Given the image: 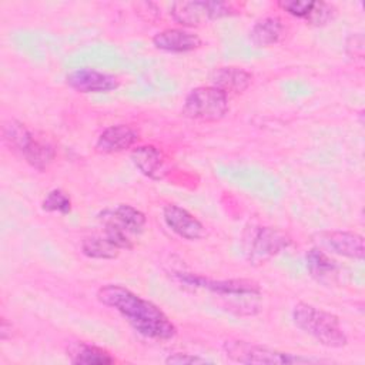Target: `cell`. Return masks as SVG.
<instances>
[{
	"label": "cell",
	"instance_id": "obj_1",
	"mask_svg": "<svg viewBox=\"0 0 365 365\" xmlns=\"http://www.w3.org/2000/svg\"><path fill=\"white\" fill-rule=\"evenodd\" d=\"M97 299L117 311L140 335L168 341L177 335L173 321L151 301L141 298L128 288L118 284H107L98 288Z\"/></svg>",
	"mask_w": 365,
	"mask_h": 365
},
{
	"label": "cell",
	"instance_id": "obj_2",
	"mask_svg": "<svg viewBox=\"0 0 365 365\" xmlns=\"http://www.w3.org/2000/svg\"><path fill=\"white\" fill-rule=\"evenodd\" d=\"M292 321L297 328L311 335L324 346L342 348L348 344L338 317L311 304L298 302L292 309Z\"/></svg>",
	"mask_w": 365,
	"mask_h": 365
},
{
	"label": "cell",
	"instance_id": "obj_3",
	"mask_svg": "<svg viewBox=\"0 0 365 365\" xmlns=\"http://www.w3.org/2000/svg\"><path fill=\"white\" fill-rule=\"evenodd\" d=\"M4 141L36 170L44 171L53 163L56 151L53 145L44 140L37 138L23 123L9 120L3 124Z\"/></svg>",
	"mask_w": 365,
	"mask_h": 365
},
{
	"label": "cell",
	"instance_id": "obj_4",
	"mask_svg": "<svg viewBox=\"0 0 365 365\" xmlns=\"http://www.w3.org/2000/svg\"><path fill=\"white\" fill-rule=\"evenodd\" d=\"M225 355L238 364H268V365H291V364H318L322 359L304 356L289 352L277 351L264 345L251 344L247 341L224 342Z\"/></svg>",
	"mask_w": 365,
	"mask_h": 365
},
{
	"label": "cell",
	"instance_id": "obj_5",
	"mask_svg": "<svg viewBox=\"0 0 365 365\" xmlns=\"http://www.w3.org/2000/svg\"><path fill=\"white\" fill-rule=\"evenodd\" d=\"M230 110L228 96L214 86L192 88L184 98L181 114L197 121H220Z\"/></svg>",
	"mask_w": 365,
	"mask_h": 365
},
{
	"label": "cell",
	"instance_id": "obj_6",
	"mask_svg": "<svg viewBox=\"0 0 365 365\" xmlns=\"http://www.w3.org/2000/svg\"><path fill=\"white\" fill-rule=\"evenodd\" d=\"M245 255L250 264H262L291 245V238L272 227H252L245 235Z\"/></svg>",
	"mask_w": 365,
	"mask_h": 365
},
{
	"label": "cell",
	"instance_id": "obj_7",
	"mask_svg": "<svg viewBox=\"0 0 365 365\" xmlns=\"http://www.w3.org/2000/svg\"><path fill=\"white\" fill-rule=\"evenodd\" d=\"M237 9L228 1H175L170 13L173 19L182 26H200L202 21L215 20L235 14Z\"/></svg>",
	"mask_w": 365,
	"mask_h": 365
},
{
	"label": "cell",
	"instance_id": "obj_8",
	"mask_svg": "<svg viewBox=\"0 0 365 365\" xmlns=\"http://www.w3.org/2000/svg\"><path fill=\"white\" fill-rule=\"evenodd\" d=\"M181 282L197 288H205L220 295H235V297H254L259 294V287L250 279H211L195 274H177Z\"/></svg>",
	"mask_w": 365,
	"mask_h": 365
},
{
	"label": "cell",
	"instance_id": "obj_9",
	"mask_svg": "<svg viewBox=\"0 0 365 365\" xmlns=\"http://www.w3.org/2000/svg\"><path fill=\"white\" fill-rule=\"evenodd\" d=\"M163 220L174 234L184 240L197 241L205 235V227L202 222L190 211L177 204L164 205Z\"/></svg>",
	"mask_w": 365,
	"mask_h": 365
},
{
	"label": "cell",
	"instance_id": "obj_10",
	"mask_svg": "<svg viewBox=\"0 0 365 365\" xmlns=\"http://www.w3.org/2000/svg\"><path fill=\"white\" fill-rule=\"evenodd\" d=\"M66 83L78 93H108L118 87V80L107 73L93 68H78L67 74Z\"/></svg>",
	"mask_w": 365,
	"mask_h": 365
},
{
	"label": "cell",
	"instance_id": "obj_11",
	"mask_svg": "<svg viewBox=\"0 0 365 365\" xmlns=\"http://www.w3.org/2000/svg\"><path fill=\"white\" fill-rule=\"evenodd\" d=\"M319 244L328 251L352 259H364V238L351 231H327L318 235Z\"/></svg>",
	"mask_w": 365,
	"mask_h": 365
},
{
	"label": "cell",
	"instance_id": "obj_12",
	"mask_svg": "<svg viewBox=\"0 0 365 365\" xmlns=\"http://www.w3.org/2000/svg\"><path fill=\"white\" fill-rule=\"evenodd\" d=\"M98 220L104 224H113L130 235H140L147 224L145 215L128 204H118L114 208H107L98 214Z\"/></svg>",
	"mask_w": 365,
	"mask_h": 365
},
{
	"label": "cell",
	"instance_id": "obj_13",
	"mask_svg": "<svg viewBox=\"0 0 365 365\" xmlns=\"http://www.w3.org/2000/svg\"><path fill=\"white\" fill-rule=\"evenodd\" d=\"M153 44L168 53H187L201 47L202 41L198 34L185 29H165L153 37Z\"/></svg>",
	"mask_w": 365,
	"mask_h": 365
},
{
	"label": "cell",
	"instance_id": "obj_14",
	"mask_svg": "<svg viewBox=\"0 0 365 365\" xmlns=\"http://www.w3.org/2000/svg\"><path fill=\"white\" fill-rule=\"evenodd\" d=\"M138 138L134 128L125 124L110 125L98 135L96 141V150L103 154L121 153L131 148Z\"/></svg>",
	"mask_w": 365,
	"mask_h": 365
},
{
	"label": "cell",
	"instance_id": "obj_15",
	"mask_svg": "<svg viewBox=\"0 0 365 365\" xmlns=\"http://www.w3.org/2000/svg\"><path fill=\"white\" fill-rule=\"evenodd\" d=\"M130 157L135 168L151 180L160 181L168 173L163 153L154 145H138L131 151Z\"/></svg>",
	"mask_w": 365,
	"mask_h": 365
},
{
	"label": "cell",
	"instance_id": "obj_16",
	"mask_svg": "<svg viewBox=\"0 0 365 365\" xmlns=\"http://www.w3.org/2000/svg\"><path fill=\"white\" fill-rule=\"evenodd\" d=\"M251 81L252 76L247 70L235 66L218 67L211 74L212 86L224 91L227 96L245 91L251 86Z\"/></svg>",
	"mask_w": 365,
	"mask_h": 365
},
{
	"label": "cell",
	"instance_id": "obj_17",
	"mask_svg": "<svg viewBox=\"0 0 365 365\" xmlns=\"http://www.w3.org/2000/svg\"><path fill=\"white\" fill-rule=\"evenodd\" d=\"M307 268L309 274L319 282L328 284L332 282L338 277V264L332 259L324 250L314 247L311 248L307 255Z\"/></svg>",
	"mask_w": 365,
	"mask_h": 365
},
{
	"label": "cell",
	"instance_id": "obj_18",
	"mask_svg": "<svg viewBox=\"0 0 365 365\" xmlns=\"http://www.w3.org/2000/svg\"><path fill=\"white\" fill-rule=\"evenodd\" d=\"M284 34V24L278 16L259 19L250 30V41L255 47H268L279 41Z\"/></svg>",
	"mask_w": 365,
	"mask_h": 365
},
{
	"label": "cell",
	"instance_id": "obj_19",
	"mask_svg": "<svg viewBox=\"0 0 365 365\" xmlns=\"http://www.w3.org/2000/svg\"><path fill=\"white\" fill-rule=\"evenodd\" d=\"M67 352L70 362L77 365H108L115 362L110 352L87 342H76Z\"/></svg>",
	"mask_w": 365,
	"mask_h": 365
},
{
	"label": "cell",
	"instance_id": "obj_20",
	"mask_svg": "<svg viewBox=\"0 0 365 365\" xmlns=\"http://www.w3.org/2000/svg\"><path fill=\"white\" fill-rule=\"evenodd\" d=\"M81 252L93 259H113L118 255L120 250L104 235H91L81 241Z\"/></svg>",
	"mask_w": 365,
	"mask_h": 365
},
{
	"label": "cell",
	"instance_id": "obj_21",
	"mask_svg": "<svg viewBox=\"0 0 365 365\" xmlns=\"http://www.w3.org/2000/svg\"><path fill=\"white\" fill-rule=\"evenodd\" d=\"M41 208L47 212H58V214H68L71 211V200L67 192L63 190H51L47 192L41 202Z\"/></svg>",
	"mask_w": 365,
	"mask_h": 365
},
{
	"label": "cell",
	"instance_id": "obj_22",
	"mask_svg": "<svg viewBox=\"0 0 365 365\" xmlns=\"http://www.w3.org/2000/svg\"><path fill=\"white\" fill-rule=\"evenodd\" d=\"M278 6L282 10H285L288 14L307 21L312 11L314 1H311V0H281V1H278Z\"/></svg>",
	"mask_w": 365,
	"mask_h": 365
},
{
	"label": "cell",
	"instance_id": "obj_23",
	"mask_svg": "<svg viewBox=\"0 0 365 365\" xmlns=\"http://www.w3.org/2000/svg\"><path fill=\"white\" fill-rule=\"evenodd\" d=\"M334 14H335V9L332 4L325 1H314L312 11L307 21L314 26H324L334 19Z\"/></svg>",
	"mask_w": 365,
	"mask_h": 365
},
{
	"label": "cell",
	"instance_id": "obj_24",
	"mask_svg": "<svg viewBox=\"0 0 365 365\" xmlns=\"http://www.w3.org/2000/svg\"><path fill=\"white\" fill-rule=\"evenodd\" d=\"M165 362H167V364H177V365H185V364H211L210 359H205V358H202V356L191 355V354H181V352L168 355V356L165 358Z\"/></svg>",
	"mask_w": 365,
	"mask_h": 365
}]
</instances>
